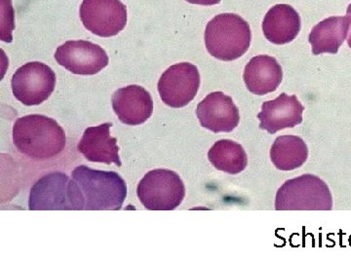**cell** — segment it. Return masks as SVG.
Returning <instances> with one entry per match:
<instances>
[{"label": "cell", "mask_w": 351, "mask_h": 263, "mask_svg": "<svg viewBox=\"0 0 351 263\" xmlns=\"http://www.w3.org/2000/svg\"><path fill=\"white\" fill-rule=\"evenodd\" d=\"M82 211H119L127 196L126 182L117 173L76 167L71 173Z\"/></svg>", "instance_id": "cell-1"}, {"label": "cell", "mask_w": 351, "mask_h": 263, "mask_svg": "<svg viewBox=\"0 0 351 263\" xmlns=\"http://www.w3.org/2000/svg\"><path fill=\"white\" fill-rule=\"evenodd\" d=\"M16 149L29 158L47 160L66 147V133L56 120L41 114L21 117L13 126Z\"/></svg>", "instance_id": "cell-2"}, {"label": "cell", "mask_w": 351, "mask_h": 263, "mask_svg": "<svg viewBox=\"0 0 351 263\" xmlns=\"http://www.w3.org/2000/svg\"><path fill=\"white\" fill-rule=\"evenodd\" d=\"M251 40L250 25L237 14H219L208 23L205 31L208 52L221 61L232 62L243 56Z\"/></svg>", "instance_id": "cell-3"}, {"label": "cell", "mask_w": 351, "mask_h": 263, "mask_svg": "<svg viewBox=\"0 0 351 263\" xmlns=\"http://www.w3.org/2000/svg\"><path fill=\"white\" fill-rule=\"evenodd\" d=\"M331 191L320 177L307 174L284 182L277 190V211H331Z\"/></svg>", "instance_id": "cell-4"}, {"label": "cell", "mask_w": 351, "mask_h": 263, "mask_svg": "<svg viewBox=\"0 0 351 263\" xmlns=\"http://www.w3.org/2000/svg\"><path fill=\"white\" fill-rule=\"evenodd\" d=\"M29 209L31 211H82L75 181L61 172L44 175L31 189Z\"/></svg>", "instance_id": "cell-5"}, {"label": "cell", "mask_w": 351, "mask_h": 263, "mask_svg": "<svg viewBox=\"0 0 351 263\" xmlns=\"http://www.w3.org/2000/svg\"><path fill=\"white\" fill-rule=\"evenodd\" d=\"M137 195L151 211H173L182 204L186 188L180 175L173 171L156 169L138 182Z\"/></svg>", "instance_id": "cell-6"}, {"label": "cell", "mask_w": 351, "mask_h": 263, "mask_svg": "<svg viewBox=\"0 0 351 263\" xmlns=\"http://www.w3.org/2000/svg\"><path fill=\"white\" fill-rule=\"evenodd\" d=\"M56 75L47 64L32 62L21 66L12 77L14 96L27 107L38 105L54 92Z\"/></svg>", "instance_id": "cell-7"}, {"label": "cell", "mask_w": 351, "mask_h": 263, "mask_svg": "<svg viewBox=\"0 0 351 263\" xmlns=\"http://www.w3.org/2000/svg\"><path fill=\"white\" fill-rule=\"evenodd\" d=\"M199 87V71L195 64L189 63L170 66L158 82L161 100L173 108L188 105L195 98Z\"/></svg>", "instance_id": "cell-8"}, {"label": "cell", "mask_w": 351, "mask_h": 263, "mask_svg": "<svg viewBox=\"0 0 351 263\" xmlns=\"http://www.w3.org/2000/svg\"><path fill=\"white\" fill-rule=\"evenodd\" d=\"M80 14L88 31L101 38L117 36L127 24V8L120 0H83Z\"/></svg>", "instance_id": "cell-9"}, {"label": "cell", "mask_w": 351, "mask_h": 263, "mask_svg": "<svg viewBox=\"0 0 351 263\" xmlns=\"http://www.w3.org/2000/svg\"><path fill=\"white\" fill-rule=\"evenodd\" d=\"M55 59L60 66L80 75H97L108 64L106 51L86 40L66 41L57 48Z\"/></svg>", "instance_id": "cell-10"}, {"label": "cell", "mask_w": 351, "mask_h": 263, "mask_svg": "<svg viewBox=\"0 0 351 263\" xmlns=\"http://www.w3.org/2000/svg\"><path fill=\"white\" fill-rule=\"evenodd\" d=\"M201 126L213 133H230L239 126V110L232 97L223 92L208 95L196 110Z\"/></svg>", "instance_id": "cell-11"}, {"label": "cell", "mask_w": 351, "mask_h": 263, "mask_svg": "<svg viewBox=\"0 0 351 263\" xmlns=\"http://www.w3.org/2000/svg\"><path fill=\"white\" fill-rule=\"evenodd\" d=\"M113 112L126 125L137 126L149 120L154 112V100L144 87L129 85L112 95Z\"/></svg>", "instance_id": "cell-12"}, {"label": "cell", "mask_w": 351, "mask_h": 263, "mask_svg": "<svg viewBox=\"0 0 351 263\" xmlns=\"http://www.w3.org/2000/svg\"><path fill=\"white\" fill-rule=\"evenodd\" d=\"M304 108L297 96L282 93L276 100L263 103L262 112L258 113L260 129L276 134L283 129L294 128L302 122Z\"/></svg>", "instance_id": "cell-13"}, {"label": "cell", "mask_w": 351, "mask_h": 263, "mask_svg": "<svg viewBox=\"0 0 351 263\" xmlns=\"http://www.w3.org/2000/svg\"><path fill=\"white\" fill-rule=\"evenodd\" d=\"M112 127V123H105L84 131L77 149L90 162L114 163L121 167L117 140L110 135Z\"/></svg>", "instance_id": "cell-14"}, {"label": "cell", "mask_w": 351, "mask_h": 263, "mask_svg": "<svg viewBox=\"0 0 351 263\" xmlns=\"http://www.w3.org/2000/svg\"><path fill=\"white\" fill-rule=\"evenodd\" d=\"M243 79L251 93L263 96L276 91L283 79V71L276 58L260 55L246 64Z\"/></svg>", "instance_id": "cell-15"}, {"label": "cell", "mask_w": 351, "mask_h": 263, "mask_svg": "<svg viewBox=\"0 0 351 263\" xmlns=\"http://www.w3.org/2000/svg\"><path fill=\"white\" fill-rule=\"evenodd\" d=\"M301 31V17L288 4H277L263 18V32L269 42L282 45L292 42Z\"/></svg>", "instance_id": "cell-16"}, {"label": "cell", "mask_w": 351, "mask_h": 263, "mask_svg": "<svg viewBox=\"0 0 351 263\" xmlns=\"http://www.w3.org/2000/svg\"><path fill=\"white\" fill-rule=\"evenodd\" d=\"M350 27L348 16L330 17L316 25L308 36L313 54H337L348 36Z\"/></svg>", "instance_id": "cell-17"}, {"label": "cell", "mask_w": 351, "mask_h": 263, "mask_svg": "<svg viewBox=\"0 0 351 263\" xmlns=\"http://www.w3.org/2000/svg\"><path fill=\"white\" fill-rule=\"evenodd\" d=\"M308 157L304 140L298 136H280L270 149V159L277 169L293 171L302 167Z\"/></svg>", "instance_id": "cell-18"}, {"label": "cell", "mask_w": 351, "mask_h": 263, "mask_svg": "<svg viewBox=\"0 0 351 263\" xmlns=\"http://www.w3.org/2000/svg\"><path fill=\"white\" fill-rule=\"evenodd\" d=\"M208 159L217 170L230 175L239 174L248 164V157L243 147L230 140L215 142L208 151Z\"/></svg>", "instance_id": "cell-19"}, {"label": "cell", "mask_w": 351, "mask_h": 263, "mask_svg": "<svg viewBox=\"0 0 351 263\" xmlns=\"http://www.w3.org/2000/svg\"><path fill=\"white\" fill-rule=\"evenodd\" d=\"M1 39L5 42L12 41L14 10L11 0H1Z\"/></svg>", "instance_id": "cell-20"}, {"label": "cell", "mask_w": 351, "mask_h": 263, "mask_svg": "<svg viewBox=\"0 0 351 263\" xmlns=\"http://www.w3.org/2000/svg\"><path fill=\"white\" fill-rule=\"evenodd\" d=\"M189 3L191 4H198V5H216V4H219L221 2V0H186Z\"/></svg>", "instance_id": "cell-21"}, {"label": "cell", "mask_w": 351, "mask_h": 263, "mask_svg": "<svg viewBox=\"0 0 351 263\" xmlns=\"http://www.w3.org/2000/svg\"><path fill=\"white\" fill-rule=\"evenodd\" d=\"M346 16H348V19H350V36H348V46H350V47L351 48V4H350V5H348V10H346Z\"/></svg>", "instance_id": "cell-22"}]
</instances>
